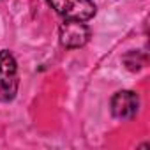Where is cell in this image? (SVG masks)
Wrapping results in <instances>:
<instances>
[{
	"label": "cell",
	"mask_w": 150,
	"mask_h": 150,
	"mask_svg": "<svg viewBox=\"0 0 150 150\" xmlns=\"http://www.w3.org/2000/svg\"><path fill=\"white\" fill-rule=\"evenodd\" d=\"M20 88L18 62L9 50L0 51V103H11Z\"/></svg>",
	"instance_id": "1"
},
{
	"label": "cell",
	"mask_w": 150,
	"mask_h": 150,
	"mask_svg": "<svg viewBox=\"0 0 150 150\" xmlns=\"http://www.w3.org/2000/svg\"><path fill=\"white\" fill-rule=\"evenodd\" d=\"M44 2L64 20L88 21L97 13L94 0H44Z\"/></svg>",
	"instance_id": "2"
},
{
	"label": "cell",
	"mask_w": 150,
	"mask_h": 150,
	"mask_svg": "<svg viewBox=\"0 0 150 150\" xmlns=\"http://www.w3.org/2000/svg\"><path fill=\"white\" fill-rule=\"evenodd\" d=\"M92 37L90 27L85 21L78 20H64L58 27V41L65 50H80Z\"/></svg>",
	"instance_id": "3"
},
{
	"label": "cell",
	"mask_w": 150,
	"mask_h": 150,
	"mask_svg": "<svg viewBox=\"0 0 150 150\" xmlns=\"http://www.w3.org/2000/svg\"><path fill=\"white\" fill-rule=\"evenodd\" d=\"M110 110L117 120H132L139 111V96L134 90H118L110 101Z\"/></svg>",
	"instance_id": "4"
}]
</instances>
